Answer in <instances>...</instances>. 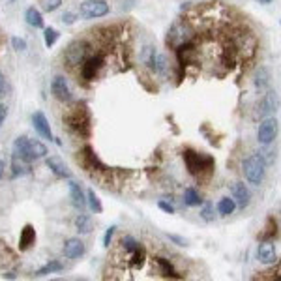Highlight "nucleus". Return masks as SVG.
Masks as SVG:
<instances>
[{
    "label": "nucleus",
    "mask_w": 281,
    "mask_h": 281,
    "mask_svg": "<svg viewBox=\"0 0 281 281\" xmlns=\"http://www.w3.org/2000/svg\"><path fill=\"white\" fill-rule=\"evenodd\" d=\"M64 120H66L67 128L72 129V131H75L77 135L85 137V139L90 137L92 118H90V113H88V109H86L85 103H75L74 107L66 113Z\"/></svg>",
    "instance_id": "1"
},
{
    "label": "nucleus",
    "mask_w": 281,
    "mask_h": 281,
    "mask_svg": "<svg viewBox=\"0 0 281 281\" xmlns=\"http://www.w3.org/2000/svg\"><path fill=\"white\" fill-rule=\"evenodd\" d=\"M13 156L25 159V161H34V159L45 158L47 156V147L36 139L28 137H17L13 143Z\"/></svg>",
    "instance_id": "2"
},
{
    "label": "nucleus",
    "mask_w": 281,
    "mask_h": 281,
    "mask_svg": "<svg viewBox=\"0 0 281 281\" xmlns=\"http://www.w3.org/2000/svg\"><path fill=\"white\" fill-rule=\"evenodd\" d=\"M184 163L188 167V172L191 177H202V174H210L216 167V159L208 154L195 152V150H186L184 152Z\"/></svg>",
    "instance_id": "3"
},
{
    "label": "nucleus",
    "mask_w": 281,
    "mask_h": 281,
    "mask_svg": "<svg viewBox=\"0 0 281 281\" xmlns=\"http://www.w3.org/2000/svg\"><path fill=\"white\" fill-rule=\"evenodd\" d=\"M244 177L245 180L253 186H259V184L264 180V174H266V161L261 154H251L250 158L244 159Z\"/></svg>",
    "instance_id": "4"
},
{
    "label": "nucleus",
    "mask_w": 281,
    "mask_h": 281,
    "mask_svg": "<svg viewBox=\"0 0 281 281\" xmlns=\"http://www.w3.org/2000/svg\"><path fill=\"white\" fill-rule=\"evenodd\" d=\"M193 40V28H191L190 21L188 19H180L174 25L171 26V30L167 34V45L174 49L182 43H188Z\"/></svg>",
    "instance_id": "5"
},
{
    "label": "nucleus",
    "mask_w": 281,
    "mask_h": 281,
    "mask_svg": "<svg viewBox=\"0 0 281 281\" xmlns=\"http://www.w3.org/2000/svg\"><path fill=\"white\" fill-rule=\"evenodd\" d=\"M88 55V43L85 40H75L67 45L66 53H64V60H66L67 67H77L79 64H83Z\"/></svg>",
    "instance_id": "6"
},
{
    "label": "nucleus",
    "mask_w": 281,
    "mask_h": 281,
    "mask_svg": "<svg viewBox=\"0 0 281 281\" xmlns=\"http://www.w3.org/2000/svg\"><path fill=\"white\" fill-rule=\"evenodd\" d=\"M109 4L105 0H85L79 8V13L83 19H99L109 13Z\"/></svg>",
    "instance_id": "7"
},
{
    "label": "nucleus",
    "mask_w": 281,
    "mask_h": 281,
    "mask_svg": "<svg viewBox=\"0 0 281 281\" xmlns=\"http://www.w3.org/2000/svg\"><path fill=\"white\" fill-rule=\"evenodd\" d=\"M103 67V56L101 55H94V56H86L85 62H83V69H81V75L85 81H94L98 77L99 69Z\"/></svg>",
    "instance_id": "8"
},
{
    "label": "nucleus",
    "mask_w": 281,
    "mask_h": 281,
    "mask_svg": "<svg viewBox=\"0 0 281 281\" xmlns=\"http://www.w3.org/2000/svg\"><path fill=\"white\" fill-rule=\"evenodd\" d=\"M81 161H83V167L86 171H99V172H107L109 169L101 163V159L98 158V154L92 150V147H85L83 152H81Z\"/></svg>",
    "instance_id": "9"
},
{
    "label": "nucleus",
    "mask_w": 281,
    "mask_h": 281,
    "mask_svg": "<svg viewBox=\"0 0 281 281\" xmlns=\"http://www.w3.org/2000/svg\"><path fill=\"white\" fill-rule=\"evenodd\" d=\"M275 135H277V120L275 118H266L257 131V140L263 143V145H270L274 143Z\"/></svg>",
    "instance_id": "10"
},
{
    "label": "nucleus",
    "mask_w": 281,
    "mask_h": 281,
    "mask_svg": "<svg viewBox=\"0 0 281 281\" xmlns=\"http://www.w3.org/2000/svg\"><path fill=\"white\" fill-rule=\"evenodd\" d=\"M231 193H232V201L238 208H248L251 202V191L248 190V186L244 182H234L231 186Z\"/></svg>",
    "instance_id": "11"
},
{
    "label": "nucleus",
    "mask_w": 281,
    "mask_h": 281,
    "mask_svg": "<svg viewBox=\"0 0 281 281\" xmlns=\"http://www.w3.org/2000/svg\"><path fill=\"white\" fill-rule=\"evenodd\" d=\"M51 94L55 96L58 101H69L72 99V90L67 86V81L62 75H56L51 81Z\"/></svg>",
    "instance_id": "12"
},
{
    "label": "nucleus",
    "mask_w": 281,
    "mask_h": 281,
    "mask_svg": "<svg viewBox=\"0 0 281 281\" xmlns=\"http://www.w3.org/2000/svg\"><path fill=\"white\" fill-rule=\"evenodd\" d=\"M32 124H34L36 131L42 135L43 139H49V140L55 139V137H53V131H51L49 120H47V116L43 115L42 111H38V113H34V115H32Z\"/></svg>",
    "instance_id": "13"
},
{
    "label": "nucleus",
    "mask_w": 281,
    "mask_h": 281,
    "mask_svg": "<svg viewBox=\"0 0 281 281\" xmlns=\"http://www.w3.org/2000/svg\"><path fill=\"white\" fill-rule=\"evenodd\" d=\"M257 257L263 264H274L277 263V251H275V245L270 242V240H264L263 244L259 245V251H257Z\"/></svg>",
    "instance_id": "14"
},
{
    "label": "nucleus",
    "mask_w": 281,
    "mask_h": 281,
    "mask_svg": "<svg viewBox=\"0 0 281 281\" xmlns=\"http://www.w3.org/2000/svg\"><path fill=\"white\" fill-rule=\"evenodd\" d=\"M85 255V244L81 242L79 238H69L66 240V244H64V257L66 259H79V257Z\"/></svg>",
    "instance_id": "15"
},
{
    "label": "nucleus",
    "mask_w": 281,
    "mask_h": 281,
    "mask_svg": "<svg viewBox=\"0 0 281 281\" xmlns=\"http://www.w3.org/2000/svg\"><path fill=\"white\" fill-rule=\"evenodd\" d=\"M34 244H36V229L32 225H25L21 234H19V250L26 251L30 250Z\"/></svg>",
    "instance_id": "16"
},
{
    "label": "nucleus",
    "mask_w": 281,
    "mask_h": 281,
    "mask_svg": "<svg viewBox=\"0 0 281 281\" xmlns=\"http://www.w3.org/2000/svg\"><path fill=\"white\" fill-rule=\"evenodd\" d=\"M45 165L49 167L51 172L58 178H66V180H69V177H72V172L67 171L66 163H64L60 158H47L45 159Z\"/></svg>",
    "instance_id": "17"
},
{
    "label": "nucleus",
    "mask_w": 281,
    "mask_h": 281,
    "mask_svg": "<svg viewBox=\"0 0 281 281\" xmlns=\"http://www.w3.org/2000/svg\"><path fill=\"white\" fill-rule=\"evenodd\" d=\"M69 186V197H72V204L75 208H79V210H85L86 208V197L83 193V190L79 188V184H75L74 180H69L67 182Z\"/></svg>",
    "instance_id": "18"
},
{
    "label": "nucleus",
    "mask_w": 281,
    "mask_h": 281,
    "mask_svg": "<svg viewBox=\"0 0 281 281\" xmlns=\"http://www.w3.org/2000/svg\"><path fill=\"white\" fill-rule=\"evenodd\" d=\"M275 107H277L275 94H274V92H268V94H266V96L261 99V103H259V109H257V113H259V116H270L275 111Z\"/></svg>",
    "instance_id": "19"
},
{
    "label": "nucleus",
    "mask_w": 281,
    "mask_h": 281,
    "mask_svg": "<svg viewBox=\"0 0 281 281\" xmlns=\"http://www.w3.org/2000/svg\"><path fill=\"white\" fill-rule=\"evenodd\" d=\"M156 264H158L159 272L165 275V277H172V279H182V274H178L174 266H172L165 257H156Z\"/></svg>",
    "instance_id": "20"
},
{
    "label": "nucleus",
    "mask_w": 281,
    "mask_h": 281,
    "mask_svg": "<svg viewBox=\"0 0 281 281\" xmlns=\"http://www.w3.org/2000/svg\"><path fill=\"white\" fill-rule=\"evenodd\" d=\"M32 169H30V163L25 161V159L17 158V156H13L12 158V177L17 178V177H25L28 174Z\"/></svg>",
    "instance_id": "21"
},
{
    "label": "nucleus",
    "mask_w": 281,
    "mask_h": 281,
    "mask_svg": "<svg viewBox=\"0 0 281 281\" xmlns=\"http://www.w3.org/2000/svg\"><path fill=\"white\" fill-rule=\"evenodd\" d=\"M25 19H26V23L30 26H34V28H43V17L36 8H28L25 12Z\"/></svg>",
    "instance_id": "22"
},
{
    "label": "nucleus",
    "mask_w": 281,
    "mask_h": 281,
    "mask_svg": "<svg viewBox=\"0 0 281 281\" xmlns=\"http://www.w3.org/2000/svg\"><path fill=\"white\" fill-rule=\"evenodd\" d=\"M75 227H77V231H79L81 234H88V232L94 229V223H92L90 216L79 214L75 218Z\"/></svg>",
    "instance_id": "23"
},
{
    "label": "nucleus",
    "mask_w": 281,
    "mask_h": 281,
    "mask_svg": "<svg viewBox=\"0 0 281 281\" xmlns=\"http://www.w3.org/2000/svg\"><path fill=\"white\" fill-rule=\"evenodd\" d=\"M184 202L188 206H199V204H202V199L195 188H186L184 190Z\"/></svg>",
    "instance_id": "24"
},
{
    "label": "nucleus",
    "mask_w": 281,
    "mask_h": 281,
    "mask_svg": "<svg viewBox=\"0 0 281 281\" xmlns=\"http://www.w3.org/2000/svg\"><path fill=\"white\" fill-rule=\"evenodd\" d=\"M270 85V72L266 67H259L255 74V86L259 90H263Z\"/></svg>",
    "instance_id": "25"
},
{
    "label": "nucleus",
    "mask_w": 281,
    "mask_h": 281,
    "mask_svg": "<svg viewBox=\"0 0 281 281\" xmlns=\"http://www.w3.org/2000/svg\"><path fill=\"white\" fill-rule=\"evenodd\" d=\"M234 208H236V204L232 201V197H223V199H220V202H218V212H220L221 216H231L232 212H234Z\"/></svg>",
    "instance_id": "26"
},
{
    "label": "nucleus",
    "mask_w": 281,
    "mask_h": 281,
    "mask_svg": "<svg viewBox=\"0 0 281 281\" xmlns=\"http://www.w3.org/2000/svg\"><path fill=\"white\" fill-rule=\"evenodd\" d=\"M156 56H158L156 49L148 45V47H145V49H143V53H140V62H143V64H145L147 67H150V69H152L154 62H156Z\"/></svg>",
    "instance_id": "27"
},
{
    "label": "nucleus",
    "mask_w": 281,
    "mask_h": 281,
    "mask_svg": "<svg viewBox=\"0 0 281 281\" xmlns=\"http://www.w3.org/2000/svg\"><path fill=\"white\" fill-rule=\"evenodd\" d=\"M129 257H131V259H129L131 266H133V268H140L143 263H145V259H147V250H145L143 245H139V248H137Z\"/></svg>",
    "instance_id": "28"
},
{
    "label": "nucleus",
    "mask_w": 281,
    "mask_h": 281,
    "mask_svg": "<svg viewBox=\"0 0 281 281\" xmlns=\"http://www.w3.org/2000/svg\"><path fill=\"white\" fill-rule=\"evenodd\" d=\"M86 204L96 212V214H99V212H103V206H101V201L98 199V195L94 193V190H88V193H86Z\"/></svg>",
    "instance_id": "29"
},
{
    "label": "nucleus",
    "mask_w": 281,
    "mask_h": 281,
    "mask_svg": "<svg viewBox=\"0 0 281 281\" xmlns=\"http://www.w3.org/2000/svg\"><path fill=\"white\" fill-rule=\"evenodd\" d=\"M62 270V263H58V261H51V263H47L45 266H42L40 270H36L38 277H42V275H47V274H53V272H60Z\"/></svg>",
    "instance_id": "30"
},
{
    "label": "nucleus",
    "mask_w": 281,
    "mask_h": 281,
    "mask_svg": "<svg viewBox=\"0 0 281 281\" xmlns=\"http://www.w3.org/2000/svg\"><path fill=\"white\" fill-rule=\"evenodd\" d=\"M277 236V221L274 220V218H268V225H266V232H263L261 234V242H264V240H272Z\"/></svg>",
    "instance_id": "31"
},
{
    "label": "nucleus",
    "mask_w": 281,
    "mask_h": 281,
    "mask_svg": "<svg viewBox=\"0 0 281 281\" xmlns=\"http://www.w3.org/2000/svg\"><path fill=\"white\" fill-rule=\"evenodd\" d=\"M120 244H122V250L126 251L128 255H131V253H133V251L140 245L139 242L133 238V236H124V238L120 240Z\"/></svg>",
    "instance_id": "32"
},
{
    "label": "nucleus",
    "mask_w": 281,
    "mask_h": 281,
    "mask_svg": "<svg viewBox=\"0 0 281 281\" xmlns=\"http://www.w3.org/2000/svg\"><path fill=\"white\" fill-rule=\"evenodd\" d=\"M56 40H58V32L55 28H45V32H43V42H45V45L53 47L56 43Z\"/></svg>",
    "instance_id": "33"
},
{
    "label": "nucleus",
    "mask_w": 281,
    "mask_h": 281,
    "mask_svg": "<svg viewBox=\"0 0 281 281\" xmlns=\"http://www.w3.org/2000/svg\"><path fill=\"white\" fill-rule=\"evenodd\" d=\"M40 4H42L43 12L53 13V12H56V10H58V8H60L62 0H42V2H40Z\"/></svg>",
    "instance_id": "34"
},
{
    "label": "nucleus",
    "mask_w": 281,
    "mask_h": 281,
    "mask_svg": "<svg viewBox=\"0 0 281 281\" xmlns=\"http://www.w3.org/2000/svg\"><path fill=\"white\" fill-rule=\"evenodd\" d=\"M201 218L204 221H212V220H214V204H212V202H206V204L202 206Z\"/></svg>",
    "instance_id": "35"
},
{
    "label": "nucleus",
    "mask_w": 281,
    "mask_h": 281,
    "mask_svg": "<svg viewBox=\"0 0 281 281\" xmlns=\"http://www.w3.org/2000/svg\"><path fill=\"white\" fill-rule=\"evenodd\" d=\"M12 45L15 51H25L26 49V42L23 38H12Z\"/></svg>",
    "instance_id": "36"
},
{
    "label": "nucleus",
    "mask_w": 281,
    "mask_h": 281,
    "mask_svg": "<svg viewBox=\"0 0 281 281\" xmlns=\"http://www.w3.org/2000/svg\"><path fill=\"white\" fill-rule=\"evenodd\" d=\"M115 231H116V227H109V229L105 231V236H103V245H105V248H109V244H111V240H113V234H115Z\"/></svg>",
    "instance_id": "37"
},
{
    "label": "nucleus",
    "mask_w": 281,
    "mask_h": 281,
    "mask_svg": "<svg viewBox=\"0 0 281 281\" xmlns=\"http://www.w3.org/2000/svg\"><path fill=\"white\" fill-rule=\"evenodd\" d=\"M158 206L161 208L163 212H167V214H174V206H172V204H169L167 201H159Z\"/></svg>",
    "instance_id": "38"
},
{
    "label": "nucleus",
    "mask_w": 281,
    "mask_h": 281,
    "mask_svg": "<svg viewBox=\"0 0 281 281\" xmlns=\"http://www.w3.org/2000/svg\"><path fill=\"white\" fill-rule=\"evenodd\" d=\"M167 236H169V240H172L177 245H188V242L184 238H180V236H177V234H167Z\"/></svg>",
    "instance_id": "39"
},
{
    "label": "nucleus",
    "mask_w": 281,
    "mask_h": 281,
    "mask_svg": "<svg viewBox=\"0 0 281 281\" xmlns=\"http://www.w3.org/2000/svg\"><path fill=\"white\" fill-rule=\"evenodd\" d=\"M6 116H8V107L6 105H0V128H2V124L6 120Z\"/></svg>",
    "instance_id": "40"
},
{
    "label": "nucleus",
    "mask_w": 281,
    "mask_h": 281,
    "mask_svg": "<svg viewBox=\"0 0 281 281\" xmlns=\"http://www.w3.org/2000/svg\"><path fill=\"white\" fill-rule=\"evenodd\" d=\"M4 92H6V77L0 72V96H4Z\"/></svg>",
    "instance_id": "41"
},
{
    "label": "nucleus",
    "mask_w": 281,
    "mask_h": 281,
    "mask_svg": "<svg viewBox=\"0 0 281 281\" xmlns=\"http://www.w3.org/2000/svg\"><path fill=\"white\" fill-rule=\"evenodd\" d=\"M62 21H64L66 25H72V23L75 21V19H74V13H64V15H62Z\"/></svg>",
    "instance_id": "42"
},
{
    "label": "nucleus",
    "mask_w": 281,
    "mask_h": 281,
    "mask_svg": "<svg viewBox=\"0 0 281 281\" xmlns=\"http://www.w3.org/2000/svg\"><path fill=\"white\" fill-rule=\"evenodd\" d=\"M2 172H4V161H0V178H2Z\"/></svg>",
    "instance_id": "43"
},
{
    "label": "nucleus",
    "mask_w": 281,
    "mask_h": 281,
    "mask_svg": "<svg viewBox=\"0 0 281 281\" xmlns=\"http://www.w3.org/2000/svg\"><path fill=\"white\" fill-rule=\"evenodd\" d=\"M261 2H263V4H270V2H272V0H261Z\"/></svg>",
    "instance_id": "44"
},
{
    "label": "nucleus",
    "mask_w": 281,
    "mask_h": 281,
    "mask_svg": "<svg viewBox=\"0 0 281 281\" xmlns=\"http://www.w3.org/2000/svg\"><path fill=\"white\" fill-rule=\"evenodd\" d=\"M12 2H15V0H12Z\"/></svg>",
    "instance_id": "45"
}]
</instances>
